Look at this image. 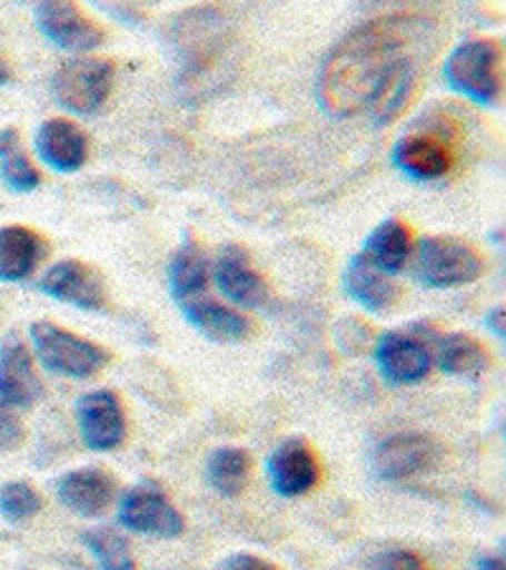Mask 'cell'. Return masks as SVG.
Segmentation results:
<instances>
[{"instance_id": "29", "label": "cell", "mask_w": 506, "mask_h": 570, "mask_svg": "<svg viewBox=\"0 0 506 570\" xmlns=\"http://www.w3.org/2000/svg\"><path fill=\"white\" fill-rule=\"evenodd\" d=\"M367 568L370 570H426V563H423V558L418 553H413V550L393 548L370 558Z\"/></svg>"}, {"instance_id": "22", "label": "cell", "mask_w": 506, "mask_h": 570, "mask_svg": "<svg viewBox=\"0 0 506 570\" xmlns=\"http://www.w3.org/2000/svg\"><path fill=\"white\" fill-rule=\"evenodd\" d=\"M410 252L413 234L408 224H403L400 218H385L383 224H377L373 228V234L367 236L363 256L375 266V269H380L383 274L393 277V274L403 272Z\"/></svg>"}, {"instance_id": "30", "label": "cell", "mask_w": 506, "mask_h": 570, "mask_svg": "<svg viewBox=\"0 0 506 570\" xmlns=\"http://www.w3.org/2000/svg\"><path fill=\"white\" fill-rule=\"evenodd\" d=\"M335 335H337L339 351H343V353H360V347H365L367 337H370V330H367V325H363L360 320L347 317V320L339 322Z\"/></svg>"}, {"instance_id": "18", "label": "cell", "mask_w": 506, "mask_h": 570, "mask_svg": "<svg viewBox=\"0 0 506 570\" xmlns=\"http://www.w3.org/2000/svg\"><path fill=\"white\" fill-rule=\"evenodd\" d=\"M36 153L57 173H77L89 158L87 132L71 119H46L36 130Z\"/></svg>"}, {"instance_id": "34", "label": "cell", "mask_w": 506, "mask_h": 570, "mask_svg": "<svg viewBox=\"0 0 506 570\" xmlns=\"http://www.w3.org/2000/svg\"><path fill=\"white\" fill-rule=\"evenodd\" d=\"M476 570H506V563H504L502 556L486 553V556L476 558Z\"/></svg>"}, {"instance_id": "32", "label": "cell", "mask_w": 506, "mask_h": 570, "mask_svg": "<svg viewBox=\"0 0 506 570\" xmlns=\"http://www.w3.org/2000/svg\"><path fill=\"white\" fill-rule=\"evenodd\" d=\"M216 570H281L271 560H266L261 556H254V553H234L220 560L216 566Z\"/></svg>"}, {"instance_id": "36", "label": "cell", "mask_w": 506, "mask_h": 570, "mask_svg": "<svg viewBox=\"0 0 506 570\" xmlns=\"http://www.w3.org/2000/svg\"><path fill=\"white\" fill-rule=\"evenodd\" d=\"M367 570H370V568H367Z\"/></svg>"}, {"instance_id": "13", "label": "cell", "mask_w": 506, "mask_h": 570, "mask_svg": "<svg viewBox=\"0 0 506 570\" xmlns=\"http://www.w3.org/2000/svg\"><path fill=\"white\" fill-rule=\"evenodd\" d=\"M393 165L413 183H434L446 178L454 168V147L444 135L408 132L393 147Z\"/></svg>"}, {"instance_id": "17", "label": "cell", "mask_w": 506, "mask_h": 570, "mask_svg": "<svg viewBox=\"0 0 506 570\" xmlns=\"http://www.w3.org/2000/svg\"><path fill=\"white\" fill-rule=\"evenodd\" d=\"M178 307L182 312V317L188 320V325L202 337H208L210 343L231 345L244 343V340L254 335L251 320H248L244 312L220 305L216 299H208L206 294L190 302H182Z\"/></svg>"}, {"instance_id": "33", "label": "cell", "mask_w": 506, "mask_h": 570, "mask_svg": "<svg viewBox=\"0 0 506 570\" xmlns=\"http://www.w3.org/2000/svg\"><path fill=\"white\" fill-rule=\"evenodd\" d=\"M484 325L489 327L492 333L502 340V337L506 335V317H504V307H502V305H496V307H492L489 312H486V315H484Z\"/></svg>"}, {"instance_id": "14", "label": "cell", "mask_w": 506, "mask_h": 570, "mask_svg": "<svg viewBox=\"0 0 506 570\" xmlns=\"http://www.w3.org/2000/svg\"><path fill=\"white\" fill-rule=\"evenodd\" d=\"M218 292L236 307L261 309L269 302V284L254 269L248 254L236 244H226L214 264Z\"/></svg>"}, {"instance_id": "23", "label": "cell", "mask_w": 506, "mask_h": 570, "mask_svg": "<svg viewBox=\"0 0 506 570\" xmlns=\"http://www.w3.org/2000/svg\"><path fill=\"white\" fill-rule=\"evenodd\" d=\"M168 284L172 299L182 305V302H190L196 297H202L208 287V259L202 254L200 244L186 234L178 252L172 254L170 266H168Z\"/></svg>"}, {"instance_id": "11", "label": "cell", "mask_w": 506, "mask_h": 570, "mask_svg": "<svg viewBox=\"0 0 506 570\" xmlns=\"http://www.w3.org/2000/svg\"><path fill=\"white\" fill-rule=\"evenodd\" d=\"M43 385L29 347L18 333L0 340V411H26L41 399Z\"/></svg>"}, {"instance_id": "1", "label": "cell", "mask_w": 506, "mask_h": 570, "mask_svg": "<svg viewBox=\"0 0 506 570\" xmlns=\"http://www.w3.org/2000/svg\"><path fill=\"white\" fill-rule=\"evenodd\" d=\"M434 43L436 23L420 13H390L357 26L321 61L319 107L333 117L370 109L395 77L420 69Z\"/></svg>"}, {"instance_id": "19", "label": "cell", "mask_w": 506, "mask_h": 570, "mask_svg": "<svg viewBox=\"0 0 506 570\" xmlns=\"http://www.w3.org/2000/svg\"><path fill=\"white\" fill-rule=\"evenodd\" d=\"M418 327V325H416ZM418 333L428 340V345H434L436 351V365L446 375L462 381H478L489 367V355H486L484 345L476 337L466 333H434L426 330V325L418 327Z\"/></svg>"}, {"instance_id": "20", "label": "cell", "mask_w": 506, "mask_h": 570, "mask_svg": "<svg viewBox=\"0 0 506 570\" xmlns=\"http://www.w3.org/2000/svg\"><path fill=\"white\" fill-rule=\"evenodd\" d=\"M343 289L347 297L357 302V305L365 307L367 312H388L395 307V302L400 299V289L388 274L365 259L363 254H355L353 259L347 262L345 274H343Z\"/></svg>"}, {"instance_id": "15", "label": "cell", "mask_w": 506, "mask_h": 570, "mask_svg": "<svg viewBox=\"0 0 506 570\" xmlns=\"http://www.w3.org/2000/svg\"><path fill=\"white\" fill-rule=\"evenodd\" d=\"M53 490H57V498L63 508L87 520L107 514L117 500L115 476L99 466L71 469V472L61 474L53 482Z\"/></svg>"}, {"instance_id": "2", "label": "cell", "mask_w": 506, "mask_h": 570, "mask_svg": "<svg viewBox=\"0 0 506 570\" xmlns=\"http://www.w3.org/2000/svg\"><path fill=\"white\" fill-rule=\"evenodd\" d=\"M33 353L43 371L69 381H89L99 375L112 361V353L95 340L59 327L57 322L39 320L29 330Z\"/></svg>"}, {"instance_id": "35", "label": "cell", "mask_w": 506, "mask_h": 570, "mask_svg": "<svg viewBox=\"0 0 506 570\" xmlns=\"http://www.w3.org/2000/svg\"><path fill=\"white\" fill-rule=\"evenodd\" d=\"M8 81V69H6V63H3V59H0V87H3Z\"/></svg>"}, {"instance_id": "28", "label": "cell", "mask_w": 506, "mask_h": 570, "mask_svg": "<svg viewBox=\"0 0 506 570\" xmlns=\"http://www.w3.org/2000/svg\"><path fill=\"white\" fill-rule=\"evenodd\" d=\"M41 494L29 482H6L0 484V518L11 525L36 518L41 512Z\"/></svg>"}, {"instance_id": "8", "label": "cell", "mask_w": 506, "mask_h": 570, "mask_svg": "<svg viewBox=\"0 0 506 570\" xmlns=\"http://www.w3.org/2000/svg\"><path fill=\"white\" fill-rule=\"evenodd\" d=\"M375 365L388 385H416L428 379L434 353L416 325L408 330H385L375 340Z\"/></svg>"}, {"instance_id": "9", "label": "cell", "mask_w": 506, "mask_h": 570, "mask_svg": "<svg viewBox=\"0 0 506 570\" xmlns=\"http://www.w3.org/2000/svg\"><path fill=\"white\" fill-rule=\"evenodd\" d=\"M79 436L91 452H115L125 444L127 416L125 406L115 391H89L77 401Z\"/></svg>"}, {"instance_id": "3", "label": "cell", "mask_w": 506, "mask_h": 570, "mask_svg": "<svg viewBox=\"0 0 506 570\" xmlns=\"http://www.w3.org/2000/svg\"><path fill=\"white\" fill-rule=\"evenodd\" d=\"M446 85L474 105L494 107L502 99V46L492 39H468L448 53Z\"/></svg>"}, {"instance_id": "7", "label": "cell", "mask_w": 506, "mask_h": 570, "mask_svg": "<svg viewBox=\"0 0 506 570\" xmlns=\"http://www.w3.org/2000/svg\"><path fill=\"white\" fill-rule=\"evenodd\" d=\"M117 520L135 535L155 540H175L186 532V518L170 502L158 484L142 482L122 492L117 504Z\"/></svg>"}, {"instance_id": "21", "label": "cell", "mask_w": 506, "mask_h": 570, "mask_svg": "<svg viewBox=\"0 0 506 570\" xmlns=\"http://www.w3.org/2000/svg\"><path fill=\"white\" fill-rule=\"evenodd\" d=\"M46 256V242L26 226L0 228V282H23Z\"/></svg>"}, {"instance_id": "12", "label": "cell", "mask_w": 506, "mask_h": 570, "mask_svg": "<svg viewBox=\"0 0 506 570\" xmlns=\"http://www.w3.org/2000/svg\"><path fill=\"white\" fill-rule=\"evenodd\" d=\"M46 297L77 309L99 312L107 307V287L95 266L79 259H63L51 266L39 282Z\"/></svg>"}, {"instance_id": "5", "label": "cell", "mask_w": 506, "mask_h": 570, "mask_svg": "<svg viewBox=\"0 0 506 570\" xmlns=\"http://www.w3.org/2000/svg\"><path fill=\"white\" fill-rule=\"evenodd\" d=\"M446 456V446L423 431H398L380 439L370 454L377 480L405 482L413 476L436 472Z\"/></svg>"}, {"instance_id": "4", "label": "cell", "mask_w": 506, "mask_h": 570, "mask_svg": "<svg viewBox=\"0 0 506 570\" xmlns=\"http://www.w3.org/2000/svg\"><path fill=\"white\" fill-rule=\"evenodd\" d=\"M484 269V256L456 236H428L418 244L416 279L428 289L464 287L482 277Z\"/></svg>"}, {"instance_id": "25", "label": "cell", "mask_w": 506, "mask_h": 570, "mask_svg": "<svg viewBox=\"0 0 506 570\" xmlns=\"http://www.w3.org/2000/svg\"><path fill=\"white\" fill-rule=\"evenodd\" d=\"M81 546L95 558L99 570H137L132 546L122 532L112 528H89L79 535Z\"/></svg>"}, {"instance_id": "6", "label": "cell", "mask_w": 506, "mask_h": 570, "mask_svg": "<svg viewBox=\"0 0 506 570\" xmlns=\"http://www.w3.org/2000/svg\"><path fill=\"white\" fill-rule=\"evenodd\" d=\"M115 87V67L107 59H69L53 71L51 91L67 112L89 117L107 105Z\"/></svg>"}, {"instance_id": "31", "label": "cell", "mask_w": 506, "mask_h": 570, "mask_svg": "<svg viewBox=\"0 0 506 570\" xmlns=\"http://www.w3.org/2000/svg\"><path fill=\"white\" fill-rule=\"evenodd\" d=\"M26 436L21 419L13 411H0V452H11Z\"/></svg>"}, {"instance_id": "26", "label": "cell", "mask_w": 506, "mask_h": 570, "mask_svg": "<svg viewBox=\"0 0 506 570\" xmlns=\"http://www.w3.org/2000/svg\"><path fill=\"white\" fill-rule=\"evenodd\" d=\"M0 178L16 193H31L39 188L41 176L21 150V135L16 127L0 130Z\"/></svg>"}, {"instance_id": "10", "label": "cell", "mask_w": 506, "mask_h": 570, "mask_svg": "<svg viewBox=\"0 0 506 570\" xmlns=\"http://www.w3.org/2000/svg\"><path fill=\"white\" fill-rule=\"evenodd\" d=\"M266 476H269L274 494H279V498H304V494L315 490L321 476L315 449L307 439H284L266 459Z\"/></svg>"}, {"instance_id": "16", "label": "cell", "mask_w": 506, "mask_h": 570, "mask_svg": "<svg viewBox=\"0 0 506 570\" xmlns=\"http://www.w3.org/2000/svg\"><path fill=\"white\" fill-rule=\"evenodd\" d=\"M36 26L63 51H95L105 41V31L73 3H57V0L41 3L36 8Z\"/></svg>"}, {"instance_id": "27", "label": "cell", "mask_w": 506, "mask_h": 570, "mask_svg": "<svg viewBox=\"0 0 506 570\" xmlns=\"http://www.w3.org/2000/svg\"><path fill=\"white\" fill-rule=\"evenodd\" d=\"M416 81H418V69L403 71L400 77H395L388 87L380 91V97L375 99L370 107L373 122L377 127L390 125L393 119H398L405 107H408L413 91H416Z\"/></svg>"}, {"instance_id": "24", "label": "cell", "mask_w": 506, "mask_h": 570, "mask_svg": "<svg viewBox=\"0 0 506 570\" xmlns=\"http://www.w3.org/2000/svg\"><path fill=\"white\" fill-rule=\"evenodd\" d=\"M251 476V456L241 446H218L206 462V480L220 498L234 500Z\"/></svg>"}]
</instances>
